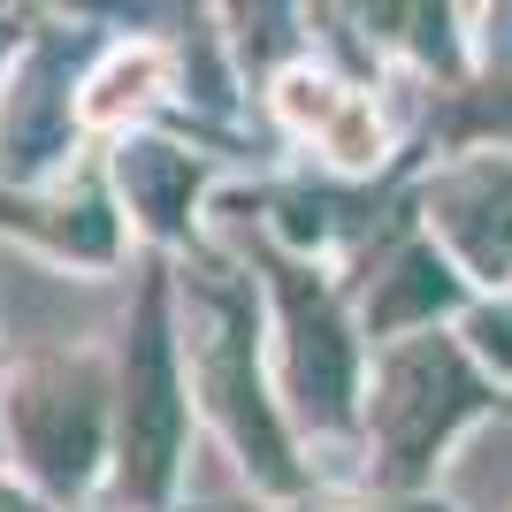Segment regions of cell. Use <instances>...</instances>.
Returning <instances> with one entry per match:
<instances>
[{"instance_id":"obj_1","label":"cell","mask_w":512,"mask_h":512,"mask_svg":"<svg viewBox=\"0 0 512 512\" xmlns=\"http://www.w3.org/2000/svg\"><path fill=\"white\" fill-rule=\"evenodd\" d=\"M184 459V367L169 337V283H146L123 344V383H115V474L130 505H161L176 490Z\"/></svg>"},{"instance_id":"obj_2","label":"cell","mask_w":512,"mask_h":512,"mask_svg":"<svg viewBox=\"0 0 512 512\" xmlns=\"http://www.w3.org/2000/svg\"><path fill=\"white\" fill-rule=\"evenodd\" d=\"M0 421L46 497H77L107 451V375L92 360H31L8 375Z\"/></svg>"},{"instance_id":"obj_3","label":"cell","mask_w":512,"mask_h":512,"mask_svg":"<svg viewBox=\"0 0 512 512\" xmlns=\"http://www.w3.org/2000/svg\"><path fill=\"white\" fill-rule=\"evenodd\" d=\"M199 390H207L214 421L230 428V444L245 451V467L268 490H299L291 444L276 428V406L260 398V367H253V314L237 291H199Z\"/></svg>"},{"instance_id":"obj_4","label":"cell","mask_w":512,"mask_h":512,"mask_svg":"<svg viewBox=\"0 0 512 512\" xmlns=\"http://www.w3.org/2000/svg\"><path fill=\"white\" fill-rule=\"evenodd\" d=\"M474 406H482V383H474V367L459 360V344H444V337L398 344L390 367H383V390H375V436H383L390 474L413 482V474L436 459V444H444Z\"/></svg>"},{"instance_id":"obj_5","label":"cell","mask_w":512,"mask_h":512,"mask_svg":"<svg viewBox=\"0 0 512 512\" xmlns=\"http://www.w3.org/2000/svg\"><path fill=\"white\" fill-rule=\"evenodd\" d=\"M276 299H283V329H291V398L321 428H344L352 421V337H344L337 306L291 260H276Z\"/></svg>"},{"instance_id":"obj_6","label":"cell","mask_w":512,"mask_h":512,"mask_svg":"<svg viewBox=\"0 0 512 512\" xmlns=\"http://www.w3.org/2000/svg\"><path fill=\"white\" fill-rule=\"evenodd\" d=\"M77 100H69V54L62 39H31L8 85H0V176H39L69 146Z\"/></svg>"},{"instance_id":"obj_7","label":"cell","mask_w":512,"mask_h":512,"mask_svg":"<svg viewBox=\"0 0 512 512\" xmlns=\"http://www.w3.org/2000/svg\"><path fill=\"white\" fill-rule=\"evenodd\" d=\"M436 222L467 253L474 276H505L512 268V161H474V169L444 176Z\"/></svg>"},{"instance_id":"obj_8","label":"cell","mask_w":512,"mask_h":512,"mask_svg":"<svg viewBox=\"0 0 512 512\" xmlns=\"http://www.w3.org/2000/svg\"><path fill=\"white\" fill-rule=\"evenodd\" d=\"M115 184H123L130 214L153 237H184V214H192V192H199V161L176 153L169 138H123L115 146Z\"/></svg>"},{"instance_id":"obj_9","label":"cell","mask_w":512,"mask_h":512,"mask_svg":"<svg viewBox=\"0 0 512 512\" xmlns=\"http://www.w3.org/2000/svg\"><path fill=\"white\" fill-rule=\"evenodd\" d=\"M0 222L46 237L54 253H77V260H107L115 253V214H107L100 192H77V199H0Z\"/></svg>"},{"instance_id":"obj_10","label":"cell","mask_w":512,"mask_h":512,"mask_svg":"<svg viewBox=\"0 0 512 512\" xmlns=\"http://www.w3.org/2000/svg\"><path fill=\"white\" fill-rule=\"evenodd\" d=\"M451 299H459V283L444 276V260L428 253V245H406V253L383 268V291L367 299V321H375V329H398V321L444 314Z\"/></svg>"},{"instance_id":"obj_11","label":"cell","mask_w":512,"mask_h":512,"mask_svg":"<svg viewBox=\"0 0 512 512\" xmlns=\"http://www.w3.org/2000/svg\"><path fill=\"white\" fill-rule=\"evenodd\" d=\"M153 77H161V62H153V54H130V62H115L107 77H92L85 115H92V123H115V115H123V92H130V107H138Z\"/></svg>"},{"instance_id":"obj_12","label":"cell","mask_w":512,"mask_h":512,"mask_svg":"<svg viewBox=\"0 0 512 512\" xmlns=\"http://www.w3.org/2000/svg\"><path fill=\"white\" fill-rule=\"evenodd\" d=\"M474 337H482V352H497V360H512V321L482 314V321H474Z\"/></svg>"},{"instance_id":"obj_13","label":"cell","mask_w":512,"mask_h":512,"mask_svg":"<svg viewBox=\"0 0 512 512\" xmlns=\"http://www.w3.org/2000/svg\"><path fill=\"white\" fill-rule=\"evenodd\" d=\"M0 512H39V505H31L23 490H8V482H0Z\"/></svg>"},{"instance_id":"obj_14","label":"cell","mask_w":512,"mask_h":512,"mask_svg":"<svg viewBox=\"0 0 512 512\" xmlns=\"http://www.w3.org/2000/svg\"><path fill=\"white\" fill-rule=\"evenodd\" d=\"M8 62H16V23L0 16V69H8Z\"/></svg>"}]
</instances>
